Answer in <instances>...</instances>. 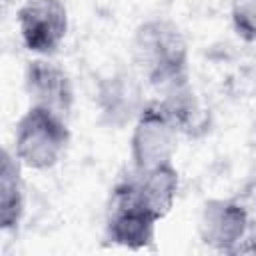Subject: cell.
<instances>
[{"label": "cell", "instance_id": "cell-1", "mask_svg": "<svg viewBox=\"0 0 256 256\" xmlns=\"http://www.w3.org/2000/svg\"><path fill=\"white\" fill-rule=\"evenodd\" d=\"M132 68L158 92L188 78L190 50L182 28L170 18H148L134 30L130 44Z\"/></svg>", "mask_w": 256, "mask_h": 256}, {"label": "cell", "instance_id": "cell-2", "mask_svg": "<svg viewBox=\"0 0 256 256\" xmlns=\"http://www.w3.org/2000/svg\"><path fill=\"white\" fill-rule=\"evenodd\" d=\"M70 140V126L64 116L30 104L16 122L12 152L24 168L50 170L64 158Z\"/></svg>", "mask_w": 256, "mask_h": 256}, {"label": "cell", "instance_id": "cell-3", "mask_svg": "<svg viewBox=\"0 0 256 256\" xmlns=\"http://www.w3.org/2000/svg\"><path fill=\"white\" fill-rule=\"evenodd\" d=\"M182 132L170 118L158 98L146 100L144 108L132 124L130 160L134 170H148L152 166L172 162L178 138Z\"/></svg>", "mask_w": 256, "mask_h": 256}, {"label": "cell", "instance_id": "cell-4", "mask_svg": "<svg viewBox=\"0 0 256 256\" xmlns=\"http://www.w3.org/2000/svg\"><path fill=\"white\" fill-rule=\"evenodd\" d=\"M158 222L160 220L136 200L126 176H122L110 194L106 210V240L128 250L150 248L156 240Z\"/></svg>", "mask_w": 256, "mask_h": 256}, {"label": "cell", "instance_id": "cell-5", "mask_svg": "<svg viewBox=\"0 0 256 256\" xmlns=\"http://www.w3.org/2000/svg\"><path fill=\"white\" fill-rule=\"evenodd\" d=\"M16 24L26 50L52 58L68 36V8L62 0H26L16 12Z\"/></svg>", "mask_w": 256, "mask_h": 256}, {"label": "cell", "instance_id": "cell-6", "mask_svg": "<svg viewBox=\"0 0 256 256\" xmlns=\"http://www.w3.org/2000/svg\"><path fill=\"white\" fill-rule=\"evenodd\" d=\"M196 228L204 246L224 254H238L244 252V242H248L250 214L236 198H208L200 208Z\"/></svg>", "mask_w": 256, "mask_h": 256}, {"label": "cell", "instance_id": "cell-7", "mask_svg": "<svg viewBox=\"0 0 256 256\" xmlns=\"http://www.w3.org/2000/svg\"><path fill=\"white\" fill-rule=\"evenodd\" d=\"M144 104L142 80L134 70H116L104 76L96 86V108L100 122L108 128L122 130L134 124Z\"/></svg>", "mask_w": 256, "mask_h": 256}, {"label": "cell", "instance_id": "cell-8", "mask_svg": "<svg viewBox=\"0 0 256 256\" xmlns=\"http://www.w3.org/2000/svg\"><path fill=\"white\" fill-rule=\"evenodd\" d=\"M24 90L30 104L70 118L76 100L74 82L58 62L44 56L32 58L24 68Z\"/></svg>", "mask_w": 256, "mask_h": 256}, {"label": "cell", "instance_id": "cell-9", "mask_svg": "<svg viewBox=\"0 0 256 256\" xmlns=\"http://www.w3.org/2000/svg\"><path fill=\"white\" fill-rule=\"evenodd\" d=\"M124 176L136 200L158 220L170 214L180 190V174L174 162H164L148 170H134L130 166Z\"/></svg>", "mask_w": 256, "mask_h": 256}, {"label": "cell", "instance_id": "cell-10", "mask_svg": "<svg viewBox=\"0 0 256 256\" xmlns=\"http://www.w3.org/2000/svg\"><path fill=\"white\" fill-rule=\"evenodd\" d=\"M22 164L10 150L0 156V230L14 232L20 228L26 212V190L22 180Z\"/></svg>", "mask_w": 256, "mask_h": 256}, {"label": "cell", "instance_id": "cell-11", "mask_svg": "<svg viewBox=\"0 0 256 256\" xmlns=\"http://www.w3.org/2000/svg\"><path fill=\"white\" fill-rule=\"evenodd\" d=\"M158 100L170 114V118L176 122L178 130L184 136H196L204 130L206 126V114L202 110L200 98L196 96L190 76L182 78L164 90H160Z\"/></svg>", "mask_w": 256, "mask_h": 256}, {"label": "cell", "instance_id": "cell-12", "mask_svg": "<svg viewBox=\"0 0 256 256\" xmlns=\"http://www.w3.org/2000/svg\"><path fill=\"white\" fill-rule=\"evenodd\" d=\"M230 20L238 38L256 42V0H230Z\"/></svg>", "mask_w": 256, "mask_h": 256}]
</instances>
